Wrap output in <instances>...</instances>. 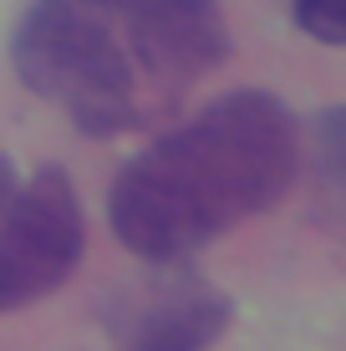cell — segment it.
Wrapping results in <instances>:
<instances>
[{
	"instance_id": "obj_1",
	"label": "cell",
	"mask_w": 346,
	"mask_h": 351,
	"mask_svg": "<svg viewBox=\"0 0 346 351\" xmlns=\"http://www.w3.org/2000/svg\"><path fill=\"white\" fill-rule=\"evenodd\" d=\"M224 56L219 0H31L10 41L16 77L87 138L163 117Z\"/></svg>"
},
{
	"instance_id": "obj_2",
	"label": "cell",
	"mask_w": 346,
	"mask_h": 351,
	"mask_svg": "<svg viewBox=\"0 0 346 351\" xmlns=\"http://www.w3.org/2000/svg\"><path fill=\"white\" fill-rule=\"evenodd\" d=\"M301 168V132L280 97L230 92L153 138L107 193V219L133 255L169 265L240 219L275 209Z\"/></svg>"
},
{
	"instance_id": "obj_3",
	"label": "cell",
	"mask_w": 346,
	"mask_h": 351,
	"mask_svg": "<svg viewBox=\"0 0 346 351\" xmlns=\"http://www.w3.org/2000/svg\"><path fill=\"white\" fill-rule=\"evenodd\" d=\"M87 224L66 168H41L0 214V311L46 300L77 270Z\"/></svg>"
},
{
	"instance_id": "obj_4",
	"label": "cell",
	"mask_w": 346,
	"mask_h": 351,
	"mask_svg": "<svg viewBox=\"0 0 346 351\" xmlns=\"http://www.w3.org/2000/svg\"><path fill=\"white\" fill-rule=\"evenodd\" d=\"M230 326V300L214 290H173L163 306H153L127 336L123 351H209Z\"/></svg>"
},
{
	"instance_id": "obj_5",
	"label": "cell",
	"mask_w": 346,
	"mask_h": 351,
	"mask_svg": "<svg viewBox=\"0 0 346 351\" xmlns=\"http://www.w3.org/2000/svg\"><path fill=\"white\" fill-rule=\"evenodd\" d=\"M311 193L331 224H346V107H326L311 128Z\"/></svg>"
},
{
	"instance_id": "obj_6",
	"label": "cell",
	"mask_w": 346,
	"mask_h": 351,
	"mask_svg": "<svg viewBox=\"0 0 346 351\" xmlns=\"http://www.w3.org/2000/svg\"><path fill=\"white\" fill-rule=\"evenodd\" d=\"M295 26L311 41L346 46V0H295Z\"/></svg>"
},
{
	"instance_id": "obj_7",
	"label": "cell",
	"mask_w": 346,
	"mask_h": 351,
	"mask_svg": "<svg viewBox=\"0 0 346 351\" xmlns=\"http://www.w3.org/2000/svg\"><path fill=\"white\" fill-rule=\"evenodd\" d=\"M16 193H21V173H16V163H10L5 153H0V214H5L10 204H16Z\"/></svg>"
}]
</instances>
